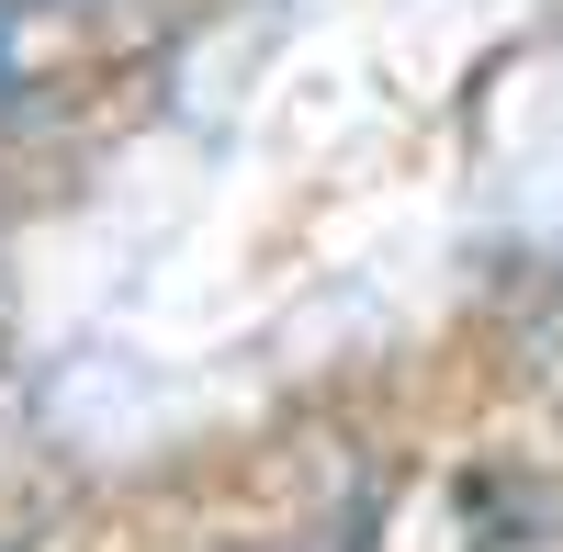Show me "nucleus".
<instances>
[{"label": "nucleus", "instance_id": "nucleus-1", "mask_svg": "<svg viewBox=\"0 0 563 552\" xmlns=\"http://www.w3.org/2000/svg\"><path fill=\"white\" fill-rule=\"evenodd\" d=\"M0 68H12V0H0Z\"/></svg>", "mask_w": 563, "mask_h": 552}]
</instances>
